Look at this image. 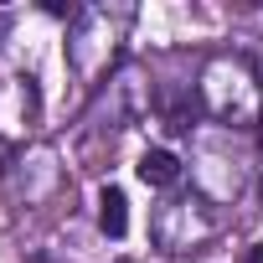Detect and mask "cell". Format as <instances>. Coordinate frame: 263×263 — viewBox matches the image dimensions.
<instances>
[{
  "label": "cell",
  "instance_id": "cell-4",
  "mask_svg": "<svg viewBox=\"0 0 263 263\" xmlns=\"http://www.w3.org/2000/svg\"><path fill=\"white\" fill-rule=\"evenodd\" d=\"M26 263H47V258H26Z\"/></svg>",
  "mask_w": 263,
  "mask_h": 263
},
{
  "label": "cell",
  "instance_id": "cell-1",
  "mask_svg": "<svg viewBox=\"0 0 263 263\" xmlns=\"http://www.w3.org/2000/svg\"><path fill=\"white\" fill-rule=\"evenodd\" d=\"M98 222H103L108 237H124V232H129V201H124L119 186H103V191H98Z\"/></svg>",
  "mask_w": 263,
  "mask_h": 263
},
{
  "label": "cell",
  "instance_id": "cell-2",
  "mask_svg": "<svg viewBox=\"0 0 263 263\" xmlns=\"http://www.w3.org/2000/svg\"><path fill=\"white\" fill-rule=\"evenodd\" d=\"M176 176H181V160L171 150H145L140 155V181L145 186H171Z\"/></svg>",
  "mask_w": 263,
  "mask_h": 263
},
{
  "label": "cell",
  "instance_id": "cell-3",
  "mask_svg": "<svg viewBox=\"0 0 263 263\" xmlns=\"http://www.w3.org/2000/svg\"><path fill=\"white\" fill-rule=\"evenodd\" d=\"M248 263H263V242H258V248H248Z\"/></svg>",
  "mask_w": 263,
  "mask_h": 263
}]
</instances>
